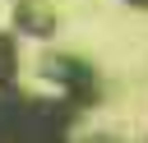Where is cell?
Listing matches in <instances>:
<instances>
[{"instance_id": "obj_1", "label": "cell", "mask_w": 148, "mask_h": 143, "mask_svg": "<svg viewBox=\"0 0 148 143\" xmlns=\"http://www.w3.org/2000/svg\"><path fill=\"white\" fill-rule=\"evenodd\" d=\"M14 78V42L0 32V83H9Z\"/></svg>"}, {"instance_id": "obj_2", "label": "cell", "mask_w": 148, "mask_h": 143, "mask_svg": "<svg viewBox=\"0 0 148 143\" xmlns=\"http://www.w3.org/2000/svg\"><path fill=\"white\" fill-rule=\"evenodd\" d=\"M139 5H148V0H139Z\"/></svg>"}]
</instances>
